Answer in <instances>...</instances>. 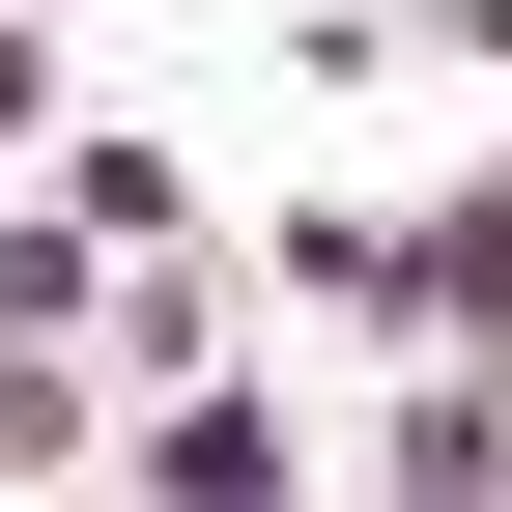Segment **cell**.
Segmentation results:
<instances>
[{
	"mask_svg": "<svg viewBox=\"0 0 512 512\" xmlns=\"http://www.w3.org/2000/svg\"><path fill=\"white\" fill-rule=\"evenodd\" d=\"M0 143H57V57H29V0H0Z\"/></svg>",
	"mask_w": 512,
	"mask_h": 512,
	"instance_id": "9",
	"label": "cell"
},
{
	"mask_svg": "<svg viewBox=\"0 0 512 512\" xmlns=\"http://www.w3.org/2000/svg\"><path fill=\"white\" fill-rule=\"evenodd\" d=\"M29 29H57V0H29Z\"/></svg>",
	"mask_w": 512,
	"mask_h": 512,
	"instance_id": "10",
	"label": "cell"
},
{
	"mask_svg": "<svg viewBox=\"0 0 512 512\" xmlns=\"http://www.w3.org/2000/svg\"><path fill=\"white\" fill-rule=\"evenodd\" d=\"M399 342H456V370H512V143H484L456 200L399 228Z\"/></svg>",
	"mask_w": 512,
	"mask_h": 512,
	"instance_id": "3",
	"label": "cell"
},
{
	"mask_svg": "<svg viewBox=\"0 0 512 512\" xmlns=\"http://www.w3.org/2000/svg\"><path fill=\"white\" fill-rule=\"evenodd\" d=\"M0 484H114V399H86L57 342H0Z\"/></svg>",
	"mask_w": 512,
	"mask_h": 512,
	"instance_id": "6",
	"label": "cell"
},
{
	"mask_svg": "<svg viewBox=\"0 0 512 512\" xmlns=\"http://www.w3.org/2000/svg\"><path fill=\"white\" fill-rule=\"evenodd\" d=\"M86 313H114V228L29 200V228H0V342H86Z\"/></svg>",
	"mask_w": 512,
	"mask_h": 512,
	"instance_id": "7",
	"label": "cell"
},
{
	"mask_svg": "<svg viewBox=\"0 0 512 512\" xmlns=\"http://www.w3.org/2000/svg\"><path fill=\"white\" fill-rule=\"evenodd\" d=\"M114 484H143V512H285V484H313V399H285L256 342H200V370L114 399Z\"/></svg>",
	"mask_w": 512,
	"mask_h": 512,
	"instance_id": "1",
	"label": "cell"
},
{
	"mask_svg": "<svg viewBox=\"0 0 512 512\" xmlns=\"http://www.w3.org/2000/svg\"><path fill=\"white\" fill-rule=\"evenodd\" d=\"M256 313H313V342H399V200H285V228H256Z\"/></svg>",
	"mask_w": 512,
	"mask_h": 512,
	"instance_id": "4",
	"label": "cell"
},
{
	"mask_svg": "<svg viewBox=\"0 0 512 512\" xmlns=\"http://www.w3.org/2000/svg\"><path fill=\"white\" fill-rule=\"evenodd\" d=\"M370 57H456V86H512V0H370Z\"/></svg>",
	"mask_w": 512,
	"mask_h": 512,
	"instance_id": "8",
	"label": "cell"
},
{
	"mask_svg": "<svg viewBox=\"0 0 512 512\" xmlns=\"http://www.w3.org/2000/svg\"><path fill=\"white\" fill-rule=\"evenodd\" d=\"M57 228H114V256H171V228H200V143H114V114H57Z\"/></svg>",
	"mask_w": 512,
	"mask_h": 512,
	"instance_id": "5",
	"label": "cell"
},
{
	"mask_svg": "<svg viewBox=\"0 0 512 512\" xmlns=\"http://www.w3.org/2000/svg\"><path fill=\"white\" fill-rule=\"evenodd\" d=\"M370 484H399V512H484V484H512V370L399 342V399H370Z\"/></svg>",
	"mask_w": 512,
	"mask_h": 512,
	"instance_id": "2",
	"label": "cell"
}]
</instances>
